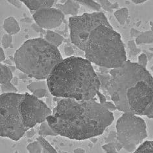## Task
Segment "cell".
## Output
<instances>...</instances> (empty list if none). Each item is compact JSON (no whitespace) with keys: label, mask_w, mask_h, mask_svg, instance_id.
I'll use <instances>...</instances> for the list:
<instances>
[{"label":"cell","mask_w":153,"mask_h":153,"mask_svg":"<svg viewBox=\"0 0 153 153\" xmlns=\"http://www.w3.org/2000/svg\"><path fill=\"white\" fill-rule=\"evenodd\" d=\"M13 42V37L12 35L9 34H5L3 36L2 39H1V45L2 48L4 49L9 48L11 44Z\"/></svg>","instance_id":"cell-24"},{"label":"cell","mask_w":153,"mask_h":153,"mask_svg":"<svg viewBox=\"0 0 153 153\" xmlns=\"http://www.w3.org/2000/svg\"><path fill=\"white\" fill-rule=\"evenodd\" d=\"M146 0H132V2L134 4L136 5H139V4H142V3H144L145 2H146Z\"/></svg>","instance_id":"cell-38"},{"label":"cell","mask_w":153,"mask_h":153,"mask_svg":"<svg viewBox=\"0 0 153 153\" xmlns=\"http://www.w3.org/2000/svg\"><path fill=\"white\" fill-rule=\"evenodd\" d=\"M74 153H86V151L82 148H76L74 150Z\"/></svg>","instance_id":"cell-37"},{"label":"cell","mask_w":153,"mask_h":153,"mask_svg":"<svg viewBox=\"0 0 153 153\" xmlns=\"http://www.w3.org/2000/svg\"><path fill=\"white\" fill-rule=\"evenodd\" d=\"M147 125L136 115L123 113L116 123V138L112 142L117 150L121 149L128 152H134L147 137Z\"/></svg>","instance_id":"cell-7"},{"label":"cell","mask_w":153,"mask_h":153,"mask_svg":"<svg viewBox=\"0 0 153 153\" xmlns=\"http://www.w3.org/2000/svg\"><path fill=\"white\" fill-rule=\"evenodd\" d=\"M99 3L104 8L105 10L110 12V11L112 10V9L117 8V7L116 6V4H112L110 1H98Z\"/></svg>","instance_id":"cell-27"},{"label":"cell","mask_w":153,"mask_h":153,"mask_svg":"<svg viewBox=\"0 0 153 153\" xmlns=\"http://www.w3.org/2000/svg\"><path fill=\"white\" fill-rule=\"evenodd\" d=\"M56 8L60 10L64 15H71L73 16H77L80 9V4L77 1H65L64 3H58L56 5Z\"/></svg>","instance_id":"cell-11"},{"label":"cell","mask_w":153,"mask_h":153,"mask_svg":"<svg viewBox=\"0 0 153 153\" xmlns=\"http://www.w3.org/2000/svg\"><path fill=\"white\" fill-rule=\"evenodd\" d=\"M48 91H49V89L40 88V89H37V90H34L32 92V94L34 97H36L38 99H40L41 98L44 97L45 95L48 94Z\"/></svg>","instance_id":"cell-26"},{"label":"cell","mask_w":153,"mask_h":153,"mask_svg":"<svg viewBox=\"0 0 153 153\" xmlns=\"http://www.w3.org/2000/svg\"><path fill=\"white\" fill-rule=\"evenodd\" d=\"M22 2L31 11L36 12L43 9L51 8L56 1H53V0H22Z\"/></svg>","instance_id":"cell-10"},{"label":"cell","mask_w":153,"mask_h":153,"mask_svg":"<svg viewBox=\"0 0 153 153\" xmlns=\"http://www.w3.org/2000/svg\"><path fill=\"white\" fill-rule=\"evenodd\" d=\"M97 95H98V97L99 99V101H100V103L101 105L104 104V103L105 102H106V99L105 97V96L104 95H103L102 93H101L100 91H99V93L97 94Z\"/></svg>","instance_id":"cell-33"},{"label":"cell","mask_w":153,"mask_h":153,"mask_svg":"<svg viewBox=\"0 0 153 153\" xmlns=\"http://www.w3.org/2000/svg\"><path fill=\"white\" fill-rule=\"evenodd\" d=\"M53 111L29 94L0 95V136L18 141L29 129L45 121Z\"/></svg>","instance_id":"cell-4"},{"label":"cell","mask_w":153,"mask_h":153,"mask_svg":"<svg viewBox=\"0 0 153 153\" xmlns=\"http://www.w3.org/2000/svg\"><path fill=\"white\" fill-rule=\"evenodd\" d=\"M5 60V54L3 48H0V62H3Z\"/></svg>","instance_id":"cell-36"},{"label":"cell","mask_w":153,"mask_h":153,"mask_svg":"<svg viewBox=\"0 0 153 153\" xmlns=\"http://www.w3.org/2000/svg\"><path fill=\"white\" fill-rule=\"evenodd\" d=\"M38 134H39L40 136H42V137L44 136H58V134L53 131V130L51 128L50 126L49 125L47 121H45L40 124Z\"/></svg>","instance_id":"cell-17"},{"label":"cell","mask_w":153,"mask_h":153,"mask_svg":"<svg viewBox=\"0 0 153 153\" xmlns=\"http://www.w3.org/2000/svg\"><path fill=\"white\" fill-rule=\"evenodd\" d=\"M13 79V71L6 65L0 64V85H3L11 82Z\"/></svg>","instance_id":"cell-13"},{"label":"cell","mask_w":153,"mask_h":153,"mask_svg":"<svg viewBox=\"0 0 153 153\" xmlns=\"http://www.w3.org/2000/svg\"><path fill=\"white\" fill-rule=\"evenodd\" d=\"M136 45H145L153 43V30L142 32L140 35L136 38Z\"/></svg>","instance_id":"cell-15"},{"label":"cell","mask_w":153,"mask_h":153,"mask_svg":"<svg viewBox=\"0 0 153 153\" xmlns=\"http://www.w3.org/2000/svg\"><path fill=\"white\" fill-rule=\"evenodd\" d=\"M114 120L113 113L94 99L89 101L62 99L46 120L58 136L76 140L101 135Z\"/></svg>","instance_id":"cell-1"},{"label":"cell","mask_w":153,"mask_h":153,"mask_svg":"<svg viewBox=\"0 0 153 153\" xmlns=\"http://www.w3.org/2000/svg\"><path fill=\"white\" fill-rule=\"evenodd\" d=\"M136 43L135 42L134 40H131L129 41L128 42V48L131 50V53H132V55H136L137 54L140 52V50L139 49L136 48Z\"/></svg>","instance_id":"cell-29"},{"label":"cell","mask_w":153,"mask_h":153,"mask_svg":"<svg viewBox=\"0 0 153 153\" xmlns=\"http://www.w3.org/2000/svg\"><path fill=\"white\" fill-rule=\"evenodd\" d=\"M63 60L58 48L41 38L25 41L14 54L17 69L38 81L47 80Z\"/></svg>","instance_id":"cell-5"},{"label":"cell","mask_w":153,"mask_h":153,"mask_svg":"<svg viewBox=\"0 0 153 153\" xmlns=\"http://www.w3.org/2000/svg\"><path fill=\"white\" fill-rule=\"evenodd\" d=\"M132 153H153V141H145Z\"/></svg>","instance_id":"cell-19"},{"label":"cell","mask_w":153,"mask_h":153,"mask_svg":"<svg viewBox=\"0 0 153 153\" xmlns=\"http://www.w3.org/2000/svg\"><path fill=\"white\" fill-rule=\"evenodd\" d=\"M64 52H65V54H66V55L70 56L74 54V50L70 46H66L64 48Z\"/></svg>","instance_id":"cell-32"},{"label":"cell","mask_w":153,"mask_h":153,"mask_svg":"<svg viewBox=\"0 0 153 153\" xmlns=\"http://www.w3.org/2000/svg\"><path fill=\"white\" fill-rule=\"evenodd\" d=\"M60 153H67L66 152H60Z\"/></svg>","instance_id":"cell-39"},{"label":"cell","mask_w":153,"mask_h":153,"mask_svg":"<svg viewBox=\"0 0 153 153\" xmlns=\"http://www.w3.org/2000/svg\"><path fill=\"white\" fill-rule=\"evenodd\" d=\"M27 88L30 92H33L34 90L40 89V88L49 89L47 81H38L36 82H33L27 86Z\"/></svg>","instance_id":"cell-21"},{"label":"cell","mask_w":153,"mask_h":153,"mask_svg":"<svg viewBox=\"0 0 153 153\" xmlns=\"http://www.w3.org/2000/svg\"><path fill=\"white\" fill-rule=\"evenodd\" d=\"M37 141L41 144L42 147L43 153H59L44 137L38 136L37 137Z\"/></svg>","instance_id":"cell-18"},{"label":"cell","mask_w":153,"mask_h":153,"mask_svg":"<svg viewBox=\"0 0 153 153\" xmlns=\"http://www.w3.org/2000/svg\"><path fill=\"white\" fill-rule=\"evenodd\" d=\"M107 91L117 110L151 119L153 115V77L146 68L130 60L110 70Z\"/></svg>","instance_id":"cell-2"},{"label":"cell","mask_w":153,"mask_h":153,"mask_svg":"<svg viewBox=\"0 0 153 153\" xmlns=\"http://www.w3.org/2000/svg\"><path fill=\"white\" fill-rule=\"evenodd\" d=\"M45 40L48 42L56 48L59 47L64 41V38L62 36H61L60 34L55 32L52 31V30H48L46 34H45Z\"/></svg>","instance_id":"cell-14"},{"label":"cell","mask_w":153,"mask_h":153,"mask_svg":"<svg viewBox=\"0 0 153 153\" xmlns=\"http://www.w3.org/2000/svg\"><path fill=\"white\" fill-rule=\"evenodd\" d=\"M141 33H142V32L138 31V30H136V29H132L131 30V36H132V37L136 38L138 37V36L140 35V34H141Z\"/></svg>","instance_id":"cell-34"},{"label":"cell","mask_w":153,"mask_h":153,"mask_svg":"<svg viewBox=\"0 0 153 153\" xmlns=\"http://www.w3.org/2000/svg\"><path fill=\"white\" fill-rule=\"evenodd\" d=\"M46 81L53 96L76 101L94 99L101 85L90 61L76 56L57 64Z\"/></svg>","instance_id":"cell-3"},{"label":"cell","mask_w":153,"mask_h":153,"mask_svg":"<svg viewBox=\"0 0 153 153\" xmlns=\"http://www.w3.org/2000/svg\"><path fill=\"white\" fill-rule=\"evenodd\" d=\"M105 24H109V22L102 12L85 13L70 17L69 18V27L72 43L85 51L91 33L97 27Z\"/></svg>","instance_id":"cell-8"},{"label":"cell","mask_w":153,"mask_h":153,"mask_svg":"<svg viewBox=\"0 0 153 153\" xmlns=\"http://www.w3.org/2000/svg\"><path fill=\"white\" fill-rule=\"evenodd\" d=\"M102 105L104 106L106 110H108V111H110V112H114L115 110H117L116 106V105H115V104L113 102L106 101L104 103V104H102Z\"/></svg>","instance_id":"cell-30"},{"label":"cell","mask_w":153,"mask_h":153,"mask_svg":"<svg viewBox=\"0 0 153 153\" xmlns=\"http://www.w3.org/2000/svg\"><path fill=\"white\" fill-rule=\"evenodd\" d=\"M3 27L7 34L10 35L16 34L20 30V24L14 16H9L6 18L3 22Z\"/></svg>","instance_id":"cell-12"},{"label":"cell","mask_w":153,"mask_h":153,"mask_svg":"<svg viewBox=\"0 0 153 153\" xmlns=\"http://www.w3.org/2000/svg\"><path fill=\"white\" fill-rule=\"evenodd\" d=\"M137 64L143 68H146L148 63V59L147 55L145 53H141L137 58Z\"/></svg>","instance_id":"cell-28"},{"label":"cell","mask_w":153,"mask_h":153,"mask_svg":"<svg viewBox=\"0 0 153 153\" xmlns=\"http://www.w3.org/2000/svg\"><path fill=\"white\" fill-rule=\"evenodd\" d=\"M10 4H12L13 6H14L15 7H16V8L20 9L21 8L22 5V1H17V0H9V1H7Z\"/></svg>","instance_id":"cell-31"},{"label":"cell","mask_w":153,"mask_h":153,"mask_svg":"<svg viewBox=\"0 0 153 153\" xmlns=\"http://www.w3.org/2000/svg\"><path fill=\"white\" fill-rule=\"evenodd\" d=\"M29 153H42L43 151L42 147L38 141H33L27 146Z\"/></svg>","instance_id":"cell-22"},{"label":"cell","mask_w":153,"mask_h":153,"mask_svg":"<svg viewBox=\"0 0 153 153\" xmlns=\"http://www.w3.org/2000/svg\"><path fill=\"white\" fill-rule=\"evenodd\" d=\"M77 2L80 5L86 6L88 9L94 10L95 13L100 12L101 9V5L99 3L94 1H91V0H79Z\"/></svg>","instance_id":"cell-20"},{"label":"cell","mask_w":153,"mask_h":153,"mask_svg":"<svg viewBox=\"0 0 153 153\" xmlns=\"http://www.w3.org/2000/svg\"><path fill=\"white\" fill-rule=\"evenodd\" d=\"M25 134H26L27 137H29V138H30V137H32L33 136H34V134H35V130H34L33 128H30Z\"/></svg>","instance_id":"cell-35"},{"label":"cell","mask_w":153,"mask_h":153,"mask_svg":"<svg viewBox=\"0 0 153 153\" xmlns=\"http://www.w3.org/2000/svg\"><path fill=\"white\" fill-rule=\"evenodd\" d=\"M85 52L91 63L111 70L127 60L121 36L110 24L99 26L91 33Z\"/></svg>","instance_id":"cell-6"},{"label":"cell","mask_w":153,"mask_h":153,"mask_svg":"<svg viewBox=\"0 0 153 153\" xmlns=\"http://www.w3.org/2000/svg\"><path fill=\"white\" fill-rule=\"evenodd\" d=\"M129 12L127 8H122L119 10H117L114 13V16L116 17L118 22L121 25H124L127 22Z\"/></svg>","instance_id":"cell-16"},{"label":"cell","mask_w":153,"mask_h":153,"mask_svg":"<svg viewBox=\"0 0 153 153\" xmlns=\"http://www.w3.org/2000/svg\"><path fill=\"white\" fill-rule=\"evenodd\" d=\"M33 17L36 24L41 28L51 30L62 24L65 15L60 10L51 7L34 12Z\"/></svg>","instance_id":"cell-9"},{"label":"cell","mask_w":153,"mask_h":153,"mask_svg":"<svg viewBox=\"0 0 153 153\" xmlns=\"http://www.w3.org/2000/svg\"><path fill=\"white\" fill-rule=\"evenodd\" d=\"M1 94H11V93H17L18 90L15 87L12 82H10L6 85H1Z\"/></svg>","instance_id":"cell-23"},{"label":"cell","mask_w":153,"mask_h":153,"mask_svg":"<svg viewBox=\"0 0 153 153\" xmlns=\"http://www.w3.org/2000/svg\"><path fill=\"white\" fill-rule=\"evenodd\" d=\"M102 148L106 153H119L113 142H108V143L103 145Z\"/></svg>","instance_id":"cell-25"}]
</instances>
